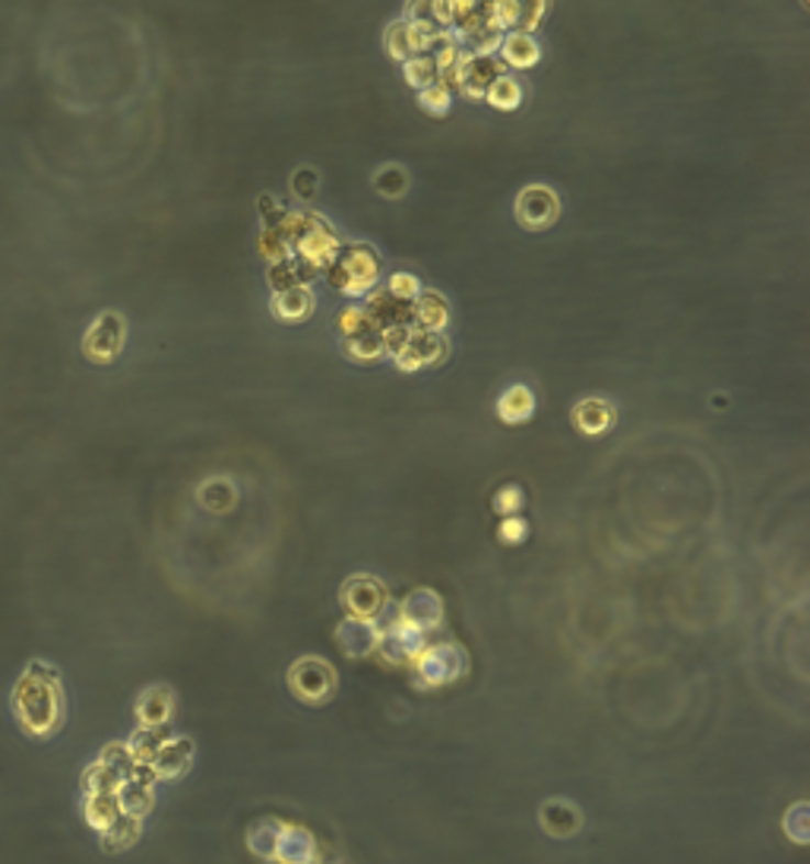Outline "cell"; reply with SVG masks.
Instances as JSON below:
<instances>
[{"label": "cell", "instance_id": "obj_1", "mask_svg": "<svg viewBox=\"0 0 810 864\" xmlns=\"http://www.w3.org/2000/svg\"><path fill=\"white\" fill-rule=\"evenodd\" d=\"M64 684L48 662H29L13 687V716L29 738H52L64 725Z\"/></svg>", "mask_w": 810, "mask_h": 864}, {"label": "cell", "instance_id": "obj_2", "mask_svg": "<svg viewBox=\"0 0 810 864\" xmlns=\"http://www.w3.org/2000/svg\"><path fill=\"white\" fill-rule=\"evenodd\" d=\"M276 232L288 244L291 257L304 261L320 276L326 273L330 263L340 257L342 244H345L340 232L317 212H286V219L276 225Z\"/></svg>", "mask_w": 810, "mask_h": 864}, {"label": "cell", "instance_id": "obj_3", "mask_svg": "<svg viewBox=\"0 0 810 864\" xmlns=\"http://www.w3.org/2000/svg\"><path fill=\"white\" fill-rule=\"evenodd\" d=\"M380 269H384L380 254L365 241H355V244H342L340 257L326 266L323 276L345 298H365L367 291L380 286Z\"/></svg>", "mask_w": 810, "mask_h": 864}, {"label": "cell", "instance_id": "obj_4", "mask_svg": "<svg viewBox=\"0 0 810 864\" xmlns=\"http://www.w3.org/2000/svg\"><path fill=\"white\" fill-rule=\"evenodd\" d=\"M469 672V655L459 643H428L421 655L412 662V682L421 690H437L450 684L463 682Z\"/></svg>", "mask_w": 810, "mask_h": 864}, {"label": "cell", "instance_id": "obj_5", "mask_svg": "<svg viewBox=\"0 0 810 864\" xmlns=\"http://www.w3.org/2000/svg\"><path fill=\"white\" fill-rule=\"evenodd\" d=\"M336 687H340V675L323 655H301L288 668V690L308 707L330 704L336 697Z\"/></svg>", "mask_w": 810, "mask_h": 864}, {"label": "cell", "instance_id": "obj_6", "mask_svg": "<svg viewBox=\"0 0 810 864\" xmlns=\"http://www.w3.org/2000/svg\"><path fill=\"white\" fill-rule=\"evenodd\" d=\"M340 602L345 608V614H352V618L380 621L384 611L390 608V589H387V583H380L377 576L370 574L348 576L342 583Z\"/></svg>", "mask_w": 810, "mask_h": 864}, {"label": "cell", "instance_id": "obj_7", "mask_svg": "<svg viewBox=\"0 0 810 864\" xmlns=\"http://www.w3.org/2000/svg\"><path fill=\"white\" fill-rule=\"evenodd\" d=\"M124 342H127V320L118 311H106L89 323L82 336V355L96 365H111L124 352Z\"/></svg>", "mask_w": 810, "mask_h": 864}, {"label": "cell", "instance_id": "obj_8", "mask_svg": "<svg viewBox=\"0 0 810 864\" xmlns=\"http://www.w3.org/2000/svg\"><path fill=\"white\" fill-rule=\"evenodd\" d=\"M561 197L548 184H525L517 193V207L513 215L523 225L525 232H548L551 225L561 219Z\"/></svg>", "mask_w": 810, "mask_h": 864}, {"label": "cell", "instance_id": "obj_9", "mask_svg": "<svg viewBox=\"0 0 810 864\" xmlns=\"http://www.w3.org/2000/svg\"><path fill=\"white\" fill-rule=\"evenodd\" d=\"M450 345H446L444 333H431V330H421L412 326L406 348L392 358V365L399 367L402 374H419L424 367H437L446 358Z\"/></svg>", "mask_w": 810, "mask_h": 864}, {"label": "cell", "instance_id": "obj_10", "mask_svg": "<svg viewBox=\"0 0 810 864\" xmlns=\"http://www.w3.org/2000/svg\"><path fill=\"white\" fill-rule=\"evenodd\" d=\"M428 646V633L409 628L402 621L392 618L390 624H380V646L377 653L387 665H412L421 655V650Z\"/></svg>", "mask_w": 810, "mask_h": 864}, {"label": "cell", "instance_id": "obj_11", "mask_svg": "<svg viewBox=\"0 0 810 864\" xmlns=\"http://www.w3.org/2000/svg\"><path fill=\"white\" fill-rule=\"evenodd\" d=\"M396 621L421 630V633L441 628V624H444V599H441V592H434V589H428V586L412 589V592L399 602V608H396Z\"/></svg>", "mask_w": 810, "mask_h": 864}, {"label": "cell", "instance_id": "obj_12", "mask_svg": "<svg viewBox=\"0 0 810 864\" xmlns=\"http://www.w3.org/2000/svg\"><path fill=\"white\" fill-rule=\"evenodd\" d=\"M333 640H336V646H340V653L345 658H367V655L377 653V646H380V624L348 614V618H342L340 624H336Z\"/></svg>", "mask_w": 810, "mask_h": 864}, {"label": "cell", "instance_id": "obj_13", "mask_svg": "<svg viewBox=\"0 0 810 864\" xmlns=\"http://www.w3.org/2000/svg\"><path fill=\"white\" fill-rule=\"evenodd\" d=\"M362 308H365L367 317H370L374 330H387V326H415V301H399V298H392L384 286L367 291Z\"/></svg>", "mask_w": 810, "mask_h": 864}, {"label": "cell", "instance_id": "obj_14", "mask_svg": "<svg viewBox=\"0 0 810 864\" xmlns=\"http://www.w3.org/2000/svg\"><path fill=\"white\" fill-rule=\"evenodd\" d=\"M193 757H197V744H193V738L175 734V738H165V741H162V747L156 751V757L149 760V766H153L156 779L171 783V779H181V776L190 773Z\"/></svg>", "mask_w": 810, "mask_h": 864}, {"label": "cell", "instance_id": "obj_15", "mask_svg": "<svg viewBox=\"0 0 810 864\" xmlns=\"http://www.w3.org/2000/svg\"><path fill=\"white\" fill-rule=\"evenodd\" d=\"M133 716L143 729H165L175 716V690L168 684H149L136 697Z\"/></svg>", "mask_w": 810, "mask_h": 864}, {"label": "cell", "instance_id": "obj_16", "mask_svg": "<svg viewBox=\"0 0 810 864\" xmlns=\"http://www.w3.org/2000/svg\"><path fill=\"white\" fill-rule=\"evenodd\" d=\"M570 419H574V428L579 434L599 437V434H608L618 424V409H614V402H608L601 396H589V399L576 402Z\"/></svg>", "mask_w": 810, "mask_h": 864}, {"label": "cell", "instance_id": "obj_17", "mask_svg": "<svg viewBox=\"0 0 810 864\" xmlns=\"http://www.w3.org/2000/svg\"><path fill=\"white\" fill-rule=\"evenodd\" d=\"M269 311L282 323H301L317 311V295L311 286H295L286 291H273Z\"/></svg>", "mask_w": 810, "mask_h": 864}, {"label": "cell", "instance_id": "obj_18", "mask_svg": "<svg viewBox=\"0 0 810 864\" xmlns=\"http://www.w3.org/2000/svg\"><path fill=\"white\" fill-rule=\"evenodd\" d=\"M279 864H317V839L311 830L298 823H282L279 845H276Z\"/></svg>", "mask_w": 810, "mask_h": 864}, {"label": "cell", "instance_id": "obj_19", "mask_svg": "<svg viewBox=\"0 0 810 864\" xmlns=\"http://www.w3.org/2000/svg\"><path fill=\"white\" fill-rule=\"evenodd\" d=\"M497 60L510 70H532L542 60V45L535 42V35L525 32H507L500 48H497Z\"/></svg>", "mask_w": 810, "mask_h": 864}, {"label": "cell", "instance_id": "obj_20", "mask_svg": "<svg viewBox=\"0 0 810 864\" xmlns=\"http://www.w3.org/2000/svg\"><path fill=\"white\" fill-rule=\"evenodd\" d=\"M535 409H539L535 394L525 384H513V387H507L503 394L497 396V419L503 421V424H525L535 416Z\"/></svg>", "mask_w": 810, "mask_h": 864}, {"label": "cell", "instance_id": "obj_21", "mask_svg": "<svg viewBox=\"0 0 810 864\" xmlns=\"http://www.w3.org/2000/svg\"><path fill=\"white\" fill-rule=\"evenodd\" d=\"M415 326L431 330V333H446V326H450V301H446L444 291L421 288V295L415 298Z\"/></svg>", "mask_w": 810, "mask_h": 864}, {"label": "cell", "instance_id": "obj_22", "mask_svg": "<svg viewBox=\"0 0 810 864\" xmlns=\"http://www.w3.org/2000/svg\"><path fill=\"white\" fill-rule=\"evenodd\" d=\"M317 276H320V273L311 269L304 261L286 257V261L269 263L266 286H269V291H286V288H295V286H311Z\"/></svg>", "mask_w": 810, "mask_h": 864}, {"label": "cell", "instance_id": "obj_23", "mask_svg": "<svg viewBox=\"0 0 810 864\" xmlns=\"http://www.w3.org/2000/svg\"><path fill=\"white\" fill-rule=\"evenodd\" d=\"M114 798H118L121 813H131V817L146 820V817L153 813V808H156V786L140 783V779H124V783L118 786V791H114Z\"/></svg>", "mask_w": 810, "mask_h": 864}, {"label": "cell", "instance_id": "obj_24", "mask_svg": "<svg viewBox=\"0 0 810 864\" xmlns=\"http://www.w3.org/2000/svg\"><path fill=\"white\" fill-rule=\"evenodd\" d=\"M542 827H545V833L548 837H557V839H567L574 837V833H579L582 830V813L576 811L570 801H564V798H557V801H548L545 808H542Z\"/></svg>", "mask_w": 810, "mask_h": 864}, {"label": "cell", "instance_id": "obj_25", "mask_svg": "<svg viewBox=\"0 0 810 864\" xmlns=\"http://www.w3.org/2000/svg\"><path fill=\"white\" fill-rule=\"evenodd\" d=\"M140 837H143V820L131 817V813H121L111 827L99 833V842H102L106 852H127L140 842Z\"/></svg>", "mask_w": 810, "mask_h": 864}, {"label": "cell", "instance_id": "obj_26", "mask_svg": "<svg viewBox=\"0 0 810 864\" xmlns=\"http://www.w3.org/2000/svg\"><path fill=\"white\" fill-rule=\"evenodd\" d=\"M279 833H282V820H273V817H266V820H260V823H254V827L247 830V849H251V855H254V859H260V862H266V864L276 862Z\"/></svg>", "mask_w": 810, "mask_h": 864}, {"label": "cell", "instance_id": "obj_27", "mask_svg": "<svg viewBox=\"0 0 810 864\" xmlns=\"http://www.w3.org/2000/svg\"><path fill=\"white\" fill-rule=\"evenodd\" d=\"M82 817H86V823H89L96 833H102L106 827H111V823L121 817L118 798H114L111 791H89V795L82 798Z\"/></svg>", "mask_w": 810, "mask_h": 864}, {"label": "cell", "instance_id": "obj_28", "mask_svg": "<svg viewBox=\"0 0 810 864\" xmlns=\"http://www.w3.org/2000/svg\"><path fill=\"white\" fill-rule=\"evenodd\" d=\"M485 102L497 111H517L523 106V82L513 74H500V77L485 89Z\"/></svg>", "mask_w": 810, "mask_h": 864}, {"label": "cell", "instance_id": "obj_29", "mask_svg": "<svg viewBox=\"0 0 810 864\" xmlns=\"http://www.w3.org/2000/svg\"><path fill=\"white\" fill-rule=\"evenodd\" d=\"M342 352H345L352 362H358V365H374V362L387 358V355H384L380 330H367V333H358V336H345V340H342Z\"/></svg>", "mask_w": 810, "mask_h": 864}, {"label": "cell", "instance_id": "obj_30", "mask_svg": "<svg viewBox=\"0 0 810 864\" xmlns=\"http://www.w3.org/2000/svg\"><path fill=\"white\" fill-rule=\"evenodd\" d=\"M456 38H459V45H463L466 54H488V57H497V48H500V42H503V32L491 26L488 20H481L478 26H471L469 32H463V35H456Z\"/></svg>", "mask_w": 810, "mask_h": 864}, {"label": "cell", "instance_id": "obj_31", "mask_svg": "<svg viewBox=\"0 0 810 864\" xmlns=\"http://www.w3.org/2000/svg\"><path fill=\"white\" fill-rule=\"evenodd\" d=\"M121 783H124L121 773H114L102 760L89 763L86 773H82V791H86V795H89V791H111V795H114Z\"/></svg>", "mask_w": 810, "mask_h": 864}, {"label": "cell", "instance_id": "obj_32", "mask_svg": "<svg viewBox=\"0 0 810 864\" xmlns=\"http://www.w3.org/2000/svg\"><path fill=\"white\" fill-rule=\"evenodd\" d=\"M402 77H406V82L412 86V89H428V86H434L437 82V67H434V60H431V54H415V57H409L406 64H402Z\"/></svg>", "mask_w": 810, "mask_h": 864}, {"label": "cell", "instance_id": "obj_33", "mask_svg": "<svg viewBox=\"0 0 810 864\" xmlns=\"http://www.w3.org/2000/svg\"><path fill=\"white\" fill-rule=\"evenodd\" d=\"M165 738H168L165 729H143V725H140V729L131 734V741H127L133 760H136V763H149V760L156 757V751L162 747Z\"/></svg>", "mask_w": 810, "mask_h": 864}, {"label": "cell", "instance_id": "obj_34", "mask_svg": "<svg viewBox=\"0 0 810 864\" xmlns=\"http://www.w3.org/2000/svg\"><path fill=\"white\" fill-rule=\"evenodd\" d=\"M384 48H387V54H390L396 64H406L409 57H415V54H412V42H409L406 20H392L390 26H387V32H384Z\"/></svg>", "mask_w": 810, "mask_h": 864}, {"label": "cell", "instance_id": "obj_35", "mask_svg": "<svg viewBox=\"0 0 810 864\" xmlns=\"http://www.w3.org/2000/svg\"><path fill=\"white\" fill-rule=\"evenodd\" d=\"M99 760L108 763L114 773H121V779H131L133 766H136V760H133L127 741H111V744H106V751L99 754Z\"/></svg>", "mask_w": 810, "mask_h": 864}, {"label": "cell", "instance_id": "obj_36", "mask_svg": "<svg viewBox=\"0 0 810 864\" xmlns=\"http://www.w3.org/2000/svg\"><path fill=\"white\" fill-rule=\"evenodd\" d=\"M551 0H520V26L517 32H525V35H535L545 16H548Z\"/></svg>", "mask_w": 810, "mask_h": 864}, {"label": "cell", "instance_id": "obj_37", "mask_svg": "<svg viewBox=\"0 0 810 864\" xmlns=\"http://www.w3.org/2000/svg\"><path fill=\"white\" fill-rule=\"evenodd\" d=\"M336 323H340L342 340H345V336H358V333L374 330V323H370V317H367V311L362 308V304H348V308H342L340 317H336Z\"/></svg>", "mask_w": 810, "mask_h": 864}, {"label": "cell", "instance_id": "obj_38", "mask_svg": "<svg viewBox=\"0 0 810 864\" xmlns=\"http://www.w3.org/2000/svg\"><path fill=\"white\" fill-rule=\"evenodd\" d=\"M525 507V491L520 485H503L495 495V513L497 517H520Z\"/></svg>", "mask_w": 810, "mask_h": 864}, {"label": "cell", "instance_id": "obj_39", "mask_svg": "<svg viewBox=\"0 0 810 864\" xmlns=\"http://www.w3.org/2000/svg\"><path fill=\"white\" fill-rule=\"evenodd\" d=\"M387 291H390L392 298H399V301H415L421 295V279L415 276V273H390V279H387Z\"/></svg>", "mask_w": 810, "mask_h": 864}, {"label": "cell", "instance_id": "obj_40", "mask_svg": "<svg viewBox=\"0 0 810 864\" xmlns=\"http://www.w3.org/2000/svg\"><path fill=\"white\" fill-rule=\"evenodd\" d=\"M374 187H377L387 200H399V197L406 193V187H409V175H406L402 168L390 165V168H384V171L374 178Z\"/></svg>", "mask_w": 810, "mask_h": 864}, {"label": "cell", "instance_id": "obj_41", "mask_svg": "<svg viewBox=\"0 0 810 864\" xmlns=\"http://www.w3.org/2000/svg\"><path fill=\"white\" fill-rule=\"evenodd\" d=\"M409 26V42H412V54H431L441 32L444 29L434 26V23H406Z\"/></svg>", "mask_w": 810, "mask_h": 864}, {"label": "cell", "instance_id": "obj_42", "mask_svg": "<svg viewBox=\"0 0 810 864\" xmlns=\"http://www.w3.org/2000/svg\"><path fill=\"white\" fill-rule=\"evenodd\" d=\"M419 106L428 111V114H434V118H444L446 111H450V106H453V96L446 92L444 86H428V89H421L419 92Z\"/></svg>", "mask_w": 810, "mask_h": 864}, {"label": "cell", "instance_id": "obj_43", "mask_svg": "<svg viewBox=\"0 0 810 864\" xmlns=\"http://www.w3.org/2000/svg\"><path fill=\"white\" fill-rule=\"evenodd\" d=\"M805 817H808V805H805V801L791 805V811L785 813V837L791 839L795 845H805V842H808V830H805L808 820H805Z\"/></svg>", "mask_w": 810, "mask_h": 864}, {"label": "cell", "instance_id": "obj_44", "mask_svg": "<svg viewBox=\"0 0 810 864\" xmlns=\"http://www.w3.org/2000/svg\"><path fill=\"white\" fill-rule=\"evenodd\" d=\"M260 254L269 263L286 261V257H291L288 244H286V241H282V235H279L276 229H263V232H260Z\"/></svg>", "mask_w": 810, "mask_h": 864}, {"label": "cell", "instance_id": "obj_45", "mask_svg": "<svg viewBox=\"0 0 810 864\" xmlns=\"http://www.w3.org/2000/svg\"><path fill=\"white\" fill-rule=\"evenodd\" d=\"M525 535H529V523L523 517H503V523L497 525V539L503 545H523Z\"/></svg>", "mask_w": 810, "mask_h": 864}, {"label": "cell", "instance_id": "obj_46", "mask_svg": "<svg viewBox=\"0 0 810 864\" xmlns=\"http://www.w3.org/2000/svg\"><path fill=\"white\" fill-rule=\"evenodd\" d=\"M409 333H412V326H387V330H380V340H384V355H387V358H396V355L406 348Z\"/></svg>", "mask_w": 810, "mask_h": 864}, {"label": "cell", "instance_id": "obj_47", "mask_svg": "<svg viewBox=\"0 0 810 864\" xmlns=\"http://www.w3.org/2000/svg\"><path fill=\"white\" fill-rule=\"evenodd\" d=\"M402 20L406 23H434V0H406Z\"/></svg>", "mask_w": 810, "mask_h": 864}]
</instances>
